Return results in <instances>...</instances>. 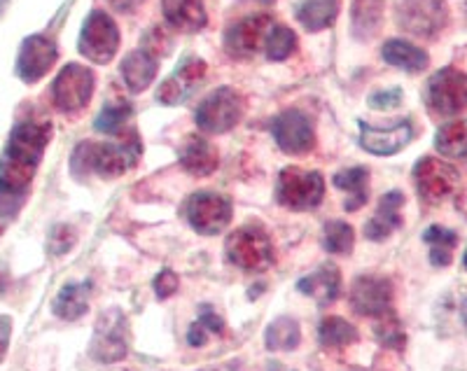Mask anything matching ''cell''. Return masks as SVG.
<instances>
[{
	"instance_id": "cell-1",
	"label": "cell",
	"mask_w": 467,
	"mask_h": 371,
	"mask_svg": "<svg viewBox=\"0 0 467 371\" xmlns=\"http://www.w3.org/2000/svg\"><path fill=\"white\" fill-rule=\"evenodd\" d=\"M52 136L49 122H22L12 131L0 160V215H15L33 182Z\"/></svg>"
},
{
	"instance_id": "cell-2",
	"label": "cell",
	"mask_w": 467,
	"mask_h": 371,
	"mask_svg": "<svg viewBox=\"0 0 467 371\" xmlns=\"http://www.w3.org/2000/svg\"><path fill=\"white\" fill-rule=\"evenodd\" d=\"M140 152H143V148H140L139 133L129 131L115 143L80 145L73 154V170L80 175L94 169L103 178H117L131 166H136V161L140 160Z\"/></svg>"
},
{
	"instance_id": "cell-3",
	"label": "cell",
	"mask_w": 467,
	"mask_h": 371,
	"mask_svg": "<svg viewBox=\"0 0 467 371\" xmlns=\"http://www.w3.org/2000/svg\"><path fill=\"white\" fill-rule=\"evenodd\" d=\"M224 248H227L229 262L244 271H266L274 264V245H271L269 233L255 224L236 229Z\"/></svg>"
},
{
	"instance_id": "cell-4",
	"label": "cell",
	"mask_w": 467,
	"mask_h": 371,
	"mask_svg": "<svg viewBox=\"0 0 467 371\" xmlns=\"http://www.w3.org/2000/svg\"><path fill=\"white\" fill-rule=\"evenodd\" d=\"M325 180L318 170L285 169L278 175L276 197L278 201L292 211H308L323 201Z\"/></svg>"
},
{
	"instance_id": "cell-5",
	"label": "cell",
	"mask_w": 467,
	"mask_h": 371,
	"mask_svg": "<svg viewBox=\"0 0 467 371\" xmlns=\"http://www.w3.org/2000/svg\"><path fill=\"white\" fill-rule=\"evenodd\" d=\"M425 103L441 117L467 110V73L456 68L437 70L425 87Z\"/></svg>"
},
{
	"instance_id": "cell-6",
	"label": "cell",
	"mask_w": 467,
	"mask_h": 371,
	"mask_svg": "<svg viewBox=\"0 0 467 371\" xmlns=\"http://www.w3.org/2000/svg\"><path fill=\"white\" fill-rule=\"evenodd\" d=\"M129 353V325L124 314L119 308H110L106 314H101L99 323H96L94 341H91V356L99 362H112L124 360Z\"/></svg>"
},
{
	"instance_id": "cell-7",
	"label": "cell",
	"mask_w": 467,
	"mask_h": 371,
	"mask_svg": "<svg viewBox=\"0 0 467 371\" xmlns=\"http://www.w3.org/2000/svg\"><path fill=\"white\" fill-rule=\"evenodd\" d=\"M244 117V98L229 87L206 96L197 110V127L206 133H224Z\"/></svg>"
},
{
	"instance_id": "cell-8",
	"label": "cell",
	"mask_w": 467,
	"mask_h": 371,
	"mask_svg": "<svg viewBox=\"0 0 467 371\" xmlns=\"http://www.w3.org/2000/svg\"><path fill=\"white\" fill-rule=\"evenodd\" d=\"M119 47V31L112 16L101 10H94L85 22L80 36V52L94 64H108Z\"/></svg>"
},
{
	"instance_id": "cell-9",
	"label": "cell",
	"mask_w": 467,
	"mask_h": 371,
	"mask_svg": "<svg viewBox=\"0 0 467 371\" xmlns=\"http://www.w3.org/2000/svg\"><path fill=\"white\" fill-rule=\"evenodd\" d=\"M94 94V75L80 64H68L52 85V101L61 112H78Z\"/></svg>"
},
{
	"instance_id": "cell-10",
	"label": "cell",
	"mask_w": 467,
	"mask_h": 371,
	"mask_svg": "<svg viewBox=\"0 0 467 371\" xmlns=\"http://www.w3.org/2000/svg\"><path fill=\"white\" fill-rule=\"evenodd\" d=\"M187 220L203 236L220 233L232 222V201L215 191H197L187 201Z\"/></svg>"
},
{
	"instance_id": "cell-11",
	"label": "cell",
	"mask_w": 467,
	"mask_h": 371,
	"mask_svg": "<svg viewBox=\"0 0 467 371\" xmlns=\"http://www.w3.org/2000/svg\"><path fill=\"white\" fill-rule=\"evenodd\" d=\"M414 180L423 201L440 203L456 191L458 170L435 157H423L414 169Z\"/></svg>"
},
{
	"instance_id": "cell-12",
	"label": "cell",
	"mask_w": 467,
	"mask_h": 371,
	"mask_svg": "<svg viewBox=\"0 0 467 371\" xmlns=\"http://www.w3.org/2000/svg\"><path fill=\"white\" fill-rule=\"evenodd\" d=\"M400 26L419 37H432L446 26V5L441 0H404L398 12Z\"/></svg>"
},
{
	"instance_id": "cell-13",
	"label": "cell",
	"mask_w": 467,
	"mask_h": 371,
	"mask_svg": "<svg viewBox=\"0 0 467 371\" xmlns=\"http://www.w3.org/2000/svg\"><path fill=\"white\" fill-rule=\"evenodd\" d=\"M271 131H274L278 148L287 154H306L316 145L311 119L299 110H287L278 115L271 124Z\"/></svg>"
},
{
	"instance_id": "cell-14",
	"label": "cell",
	"mask_w": 467,
	"mask_h": 371,
	"mask_svg": "<svg viewBox=\"0 0 467 371\" xmlns=\"http://www.w3.org/2000/svg\"><path fill=\"white\" fill-rule=\"evenodd\" d=\"M393 302V285L386 278L360 276L350 287V306L367 318H381L390 311Z\"/></svg>"
},
{
	"instance_id": "cell-15",
	"label": "cell",
	"mask_w": 467,
	"mask_h": 371,
	"mask_svg": "<svg viewBox=\"0 0 467 371\" xmlns=\"http://www.w3.org/2000/svg\"><path fill=\"white\" fill-rule=\"evenodd\" d=\"M274 28L269 15H250L234 24L224 36V47L234 58H248L266 43V36Z\"/></svg>"
},
{
	"instance_id": "cell-16",
	"label": "cell",
	"mask_w": 467,
	"mask_h": 371,
	"mask_svg": "<svg viewBox=\"0 0 467 371\" xmlns=\"http://www.w3.org/2000/svg\"><path fill=\"white\" fill-rule=\"evenodd\" d=\"M58 52L57 45L45 36H31L24 40L22 49H19V58H16V73L24 82L33 85V82L43 80L49 68L57 61Z\"/></svg>"
},
{
	"instance_id": "cell-17",
	"label": "cell",
	"mask_w": 467,
	"mask_h": 371,
	"mask_svg": "<svg viewBox=\"0 0 467 371\" xmlns=\"http://www.w3.org/2000/svg\"><path fill=\"white\" fill-rule=\"evenodd\" d=\"M203 75H206V64L202 58H187V61H182V66H178V70L171 77L161 82L157 98L164 106H178V103L185 101L187 96L194 94L199 82L203 80Z\"/></svg>"
},
{
	"instance_id": "cell-18",
	"label": "cell",
	"mask_w": 467,
	"mask_h": 371,
	"mask_svg": "<svg viewBox=\"0 0 467 371\" xmlns=\"http://www.w3.org/2000/svg\"><path fill=\"white\" fill-rule=\"evenodd\" d=\"M360 143L367 152L379 154V157H388V154H395L404 148V145L411 140V124L404 119V122H398L390 129H374L367 127V124H360Z\"/></svg>"
},
{
	"instance_id": "cell-19",
	"label": "cell",
	"mask_w": 467,
	"mask_h": 371,
	"mask_svg": "<svg viewBox=\"0 0 467 371\" xmlns=\"http://www.w3.org/2000/svg\"><path fill=\"white\" fill-rule=\"evenodd\" d=\"M402 206L404 194L402 191H388L386 197L379 203L374 218L365 224V236L369 241H386L395 229L402 227Z\"/></svg>"
},
{
	"instance_id": "cell-20",
	"label": "cell",
	"mask_w": 467,
	"mask_h": 371,
	"mask_svg": "<svg viewBox=\"0 0 467 371\" xmlns=\"http://www.w3.org/2000/svg\"><path fill=\"white\" fill-rule=\"evenodd\" d=\"M161 10L166 22L178 31L197 33L208 22L202 0H161Z\"/></svg>"
},
{
	"instance_id": "cell-21",
	"label": "cell",
	"mask_w": 467,
	"mask_h": 371,
	"mask_svg": "<svg viewBox=\"0 0 467 371\" xmlns=\"http://www.w3.org/2000/svg\"><path fill=\"white\" fill-rule=\"evenodd\" d=\"M297 290L306 297L316 299L318 304H329L339 297L341 290V273L335 264H323L318 271H314L311 276H304L297 283Z\"/></svg>"
},
{
	"instance_id": "cell-22",
	"label": "cell",
	"mask_w": 467,
	"mask_h": 371,
	"mask_svg": "<svg viewBox=\"0 0 467 371\" xmlns=\"http://www.w3.org/2000/svg\"><path fill=\"white\" fill-rule=\"evenodd\" d=\"M122 77L133 94L148 89L154 77H157V57H152L148 49L131 52L122 61Z\"/></svg>"
},
{
	"instance_id": "cell-23",
	"label": "cell",
	"mask_w": 467,
	"mask_h": 371,
	"mask_svg": "<svg viewBox=\"0 0 467 371\" xmlns=\"http://www.w3.org/2000/svg\"><path fill=\"white\" fill-rule=\"evenodd\" d=\"M89 294H91V283H68L61 287V292L54 299V315L61 320H78L87 314L89 308Z\"/></svg>"
},
{
	"instance_id": "cell-24",
	"label": "cell",
	"mask_w": 467,
	"mask_h": 371,
	"mask_svg": "<svg viewBox=\"0 0 467 371\" xmlns=\"http://www.w3.org/2000/svg\"><path fill=\"white\" fill-rule=\"evenodd\" d=\"M381 57L386 64L407 70V73H420L431 64L428 54L407 40H388L381 49Z\"/></svg>"
},
{
	"instance_id": "cell-25",
	"label": "cell",
	"mask_w": 467,
	"mask_h": 371,
	"mask_svg": "<svg viewBox=\"0 0 467 371\" xmlns=\"http://www.w3.org/2000/svg\"><path fill=\"white\" fill-rule=\"evenodd\" d=\"M181 164L187 173L199 175V178L211 175L220 164L218 149L203 139H190L181 152Z\"/></svg>"
},
{
	"instance_id": "cell-26",
	"label": "cell",
	"mask_w": 467,
	"mask_h": 371,
	"mask_svg": "<svg viewBox=\"0 0 467 371\" xmlns=\"http://www.w3.org/2000/svg\"><path fill=\"white\" fill-rule=\"evenodd\" d=\"M335 185L339 190L348 191V199H346V211H358L367 203L369 199V170L362 169V166H356V169L341 170V173L335 175Z\"/></svg>"
},
{
	"instance_id": "cell-27",
	"label": "cell",
	"mask_w": 467,
	"mask_h": 371,
	"mask_svg": "<svg viewBox=\"0 0 467 371\" xmlns=\"http://www.w3.org/2000/svg\"><path fill=\"white\" fill-rule=\"evenodd\" d=\"M423 241L431 245V264L432 266H449L453 260V250L458 245V236L451 229L440 227V224H432V227L425 229Z\"/></svg>"
},
{
	"instance_id": "cell-28",
	"label": "cell",
	"mask_w": 467,
	"mask_h": 371,
	"mask_svg": "<svg viewBox=\"0 0 467 371\" xmlns=\"http://www.w3.org/2000/svg\"><path fill=\"white\" fill-rule=\"evenodd\" d=\"M339 0H306L299 7L297 16L308 31H323V28L335 24L337 15H339Z\"/></svg>"
},
{
	"instance_id": "cell-29",
	"label": "cell",
	"mask_w": 467,
	"mask_h": 371,
	"mask_svg": "<svg viewBox=\"0 0 467 371\" xmlns=\"http://www.w3.org/2000/svg\"><path fill=\"white\" fill-rule=\"evenodd\" d=\"M435 148L444 157H453V160H462L467 157V119H453L446 122L444 127L437 131Z\"/></svg>"
},
{
	"instance_id": "cell-30",
	"label": "cell",
	"mask_w": 467,
	"mask_h": 371,
	"mask_svg": "<svg viewBox=\"0 0 467 371\" xmlns=\"http://www.w3.org/2000/svg\"><path fill=\"white\" fill-rule=\"evenodd\" d=\"M302 341V329L297 320L278 318L266 327L265 344L269 350H295Z\"/></svg>"
},
{
	"instance_id": "cell-31",
	"label": "cell",
	"mask_w": 467,
	"mask_h": 371,
	"mask_svg": "<svg viewBox=\"0 0 467 371\" xmlns=\"http://www.w3.org/2000/svg\"><path fill=\"white\" fill-rule=\"evenodd\" d=\"M320 344L327 348H341V345L356 344L358 341V329L348 323V320L339 318V315H329L320 323L318 329Z\"/></svg>"
},
{
	"instance_id": "cell-32",
	"label": "cell",
	"mask_w": 467,
	"mask_h": 371,
	"mask_svg": "<svg viewBox=\"0 0 467 371\" xmlns=\"http://www.w3.org/2000/svg\"><path fill=\"white\" fill-rule=\"evenodd\" d=\"M381 24V0H356L353 3V26L360 37L374 36Z\"/></svg>"
},
{
	"instance_id": "cell-33",
	"label": "cell",
	"mask_w": 467,
	"mask_h": 371,
	"mask_svg": "<svg viewBox=\"0 0 467 371\" xmlns=\"http://www.w3.org/2000/svg\"><path fill=\"white\" fill-rule=\"evenodd\" d=\"M353 243H356V233H353V227L346 222H327L325 224V236H323V245L327 252L332 255H346L353 250Z\"/></svg>"
},
{
	"instance_id": "cell-34",
	"label": "cell",
	"mask_w": 467,
	"mask_h": 371,
	"mask_svg": "<svg viewBox=\"0 0 467 371\" xmlns=\"http://www.w3.org/2000/svg\"><path fill=\"white\" fill-rule=\"evenodd\" d=\"M265 45L266 57H269L271 61H283V58H287L295 49H297V36H295L290 28L276 26V24H274V28H271L269 36H266Z\"/></svg>"
},
{
	"instance_id": "cell-35",
	"label": "cell",
	"mask_w": 467,
	"mask_h": 371,
	"mask_svg": "<svg viewBox=\"0 0 467 371\" xmlns=\"http://www.w3.org/2000/svg\"><path fill=\"white\" fill-rule=\"evenodd\" d=\"M129 117H131V106L127 101H112L103 108L101 115L96 117L94 127L101 133H117Z\"/></svg>"
},
{
	"instance_id": "cell-36",
	"label": "cell",
	"mask_w": 467,
	"mask_h": 371,
	"mask_svg": "<svg viewBox=\"0 0 467 371\" xmlns=\"http://www.w3.org/2000/svg\"><path fill=\"white\" fill-rule=\"evenodd\" d=\"M223 332H224L223 318L211 314V311H206V314H203L202 318L190 327V332H187V341H190V345L197 348V345L206 344L208 335H223Z\"/></svg>"
},
{
	"instance_id": "cell-37",
	"label": "cell",
	"mask_w": 467,
	"mask_h": 371,
	"mask_svg": "<svg viewBox=\"0 0 467 371\" xmlns=\"http://www.w3.org/2000/svg\"><path fill=\"white\" fill-rule=\"evenodd\" d=\"M377 336L388 348H402L404 341H407L402 325H400V320L395 315H390V311L386 315H381V320H379Z\"/></svg>"
},
{
	"instance_id": "cell-38",
	"label": "cell",
	"mask_w": 467,
	"mask_h": 371,
	"mask_svg": "<svg viewBox=\"0 0 467 371\" xmlns=\"http://www.w3.org/2000/svg\"><path fill=\"white\" fill-rule=\"evenodd\" d=\"M75 241H78V233L68 224H57L52 233H49V250H52L54 255H64V252L73 248Z\"/></svg>"
},
{
	"instance_id": "cell-39",
	"label": "cell",
	"mask_w": 467,
	"mask_h": 371,
	"mask_svg": "<svg viewBox=\"0 0 467 371\" xmlns=\"http://www.w3.org/2000/svg\"><path fill=\"white\" fill-rule=\"evenodd\" d=\"M154 292H157V297L160 299L173 297L175 292H178V276H175L173 271L164 269L160 276L154 278Z\"/></svg>"
},
{
	"instance_id": "cell-40",
	"label": "cell",
	"mask_w": 467,
	"mask_h": 371,
	"mask_svg": "<svg viewBox=\"0 0 467 371\" xmlns=\"http://www.w3.org/2000/svg\"><path fill=\"white\" fill-rule=\"evenodd\" d=\"M400 103H402V91L400 89L379 91L369 98V106L377 108V110H390V108H398Z\"/></svg>"
},
{
	"instance_id": "cell-41",
	"label": "cell",
	"mask_w": 467,
	"mask_h": 371,
	"mask_svg": "<svg viewBox=\"0 0 467 371\" xmlns=\"http://www.w3.org/2000/svg\"><path fill=\"white\" fill-rule=\"evenodd\" d=\"M10 335H12V320L0 315V362L5 357L7 345H10Z\"/></svg>"
},
{
	"instance_id": "cell-42",
	"label": "cell",
	"mask_w": 467,
	"mask_h": 371,
	"mask_svg": "<svg viewBox=\"0 0 467 371\" xmlns=\"http://www.w3.org/2000/svg\"><path fill=\"white\" fill-rule=\"evenodd\" d=\"M108 3H110V5L119 12H131V10H136V7H139L143 0H108Z\"/></svg>"
},
{
	"instance_id": "cell-43",
	"label": "cell",
	"mask_w": 467,
	"mask_h": 371,
	"mask_svg": "<svg viewBox=\"0 0 467 371\" xmlns=\"http://www.w3.org/2000/svg\"><path fill=\"white\" fill-rule=\"evenodd\" d=\"M202 371H241V362L232 360V362H224V365H218V366H208V369H202Z\"/></svg>"
},
{
	"instance_id": "cell-44",
	"label": "cell",
	"mask_w": 467,
	"mask_h": 371,
	"mask_svg": "<svg viewBox=\"0 0 467 371\" xmlns=\"http://www.w3.org/2000/svg\"><path fill=\"white\" fill-rule=\"evenodd\" d=\"M461 318H462V325H465V332H467V299L462 302V306H461Z\"/></svg>"
},
{
	"instance_id": "cell-45",
	"label": "cell",
	"mask_w": 467,
	"mask_h": 371,
	"mask_svg": "<svg viewBox=\"0 0 467 371\" xmlns=\"http://www.w3.org/2000/svg\"><path fill=\"white\" fill-rule=\"evenodd\" d=\"M7 3H10V0H0V15H3V12H5Z\"/></svg>"
},
{
	"instance_id": "cell-46",
	"label": "cell",
	"mask_w": 467,
	"mask_h": 371,
	"mask_svg": "<svg viewBox=\"0 0 467 371\" xmlns=\"http://www.w3.org/2000/svg\"><path fill=\"white\" fill-rule=\"evenodd\" d=\"M462 266H465V271H467V250H465V255H462Z\"/></svg>"
},
{
	"instance_id": "cell-47",
	"label": "cell",
	"mask_w": 467,
	"mask_h": 371,
	"mask_svg": "<svg viewBox=\"0 0 467 371\" xmlns=\"http://www.w3.org/2000/svg\"><path fill=\"white\" fill-rule=\"evenodd\" d=\"M262 3H271V0H262Z\"/></svg>"
}]
</instances>
